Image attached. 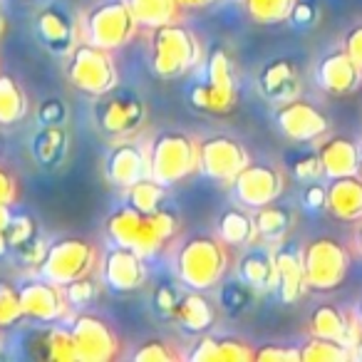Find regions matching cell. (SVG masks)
<instances>
[{
    "label": "cell",
    "mask_w": 362,
    "mask_h": 362,
    "mask_svg": "<svg viewBox=\"0 0 362 362\" xmlns=\"http://www.w3.org/2000/svg\"><path fill=\"white\" fill-rule=\"evenodd\" d=\"M105 231L112 246L132 248L134 253L149 261V258L164 253L169 243L176 238L179 218L166 209H159L154 214H141L132 206H124L107 218Z\"/></svg>",
    "instance_id": "obj_1"
},
{
    "label": "cell",
    "mask_w": 362,
    "mask_h": 362,
    "mask_svg": "<svg viewBox=\"0 0 362 362\" xmlns=\"http://www.w3.org/2000/svg\"><path fill=\"white\" fill-rule=\"evenodd\" d=\"M231 261V246L216 233H197L176 246L174 271L181 286L206 293L226 281Z\"/></svg>",
    "instance_id": "obj_2"
},
{
    "label": "cell",
    "mask_w": 362,
    "mask_h": 362,
    "mask_svg": "<svg viewBox=\"0 0 362 362\" xmlns=\"http://www.w3.org/2000/svg\"><path fill=\"white\" fill-rule=\"evenodd\" d=\"M202 40L187 25H181V21L149 30V62L154 75L161 80H176L187 75L202 65Z\"/></svg>",
    "instance_id": "obj_3"
},
{
    "label": "cell",
    "mask_w": 362,
    "mask_h": 362,
    "mask_svg": "<svg viewBox=\"0 0 362 362\" xmlns=\"http://www.w3.org/2000/svg\"><path fill=\"white\" fill-rule=\"evenodd\" d=\"M199 146L202 141L189 132L166 129L151 136L146 144L149 151V176L161 187H176L199 171Z\"/></svg>",
    "instance_id": "obj_4"
},
{
    "label": "cell",
    "mask_w": 362,
    "mask_h": 362,
    "mask_svg": "<svg viewBox=\"0 0 362 362\" xmlns=\"http://www.w3.org/2000/svg\"><path fill=\"white\" fill-rule=\"evenodd\" d=\"M67 82L77 92L90 97H102L119 85V70L112 50L97 47L87 40H80L65 57Z\"/></svg>",
    "instance_id": "obj_5"
},
{
    "label": "cell",
    "mask_w": 362,
    "mask_h": 362,
    "mask_svg": "<svg viewBox=\"0 0 362 362\" xmlns=\"http://www.w3.org/2000/svg\"><path fill=\"white\" fill-rule=\"evenodd\" d=\"M192 105L209 115H228L238 102V77L223 47H211L204 65V80L192 87Z\"/></svg>",
    "instance_id": "obj_6"
},
{
    "label": "cell",
    "mask_w": 362,
    "mask_h": 362,
    "mask_svg": "<svg viewBox=\"0 0 362 362\" xmlns=\"http://www.w3.org/2000/svg\"><path fill=\"white\" fill-rule=\"evenodd\" d=\"M80 30L82 40L115 52L136 35L139 23L134 21L124 0H107V3H100L85 13Z\"/></svg>",
    "instance_id": "obj_7"
},
{
    "label": "cell",
    "mask_w": 362,
    "mask_h": 362,
    "mask_svg": "<svg viewBox=\"0 0 362 362\" xmlns=\"http://www.w3.org/2000/svg\"><path fill=\"white\" fill-rule=\"evenodd\" d=\"M300 258L310 291H335L345 283L347 271H350V253L345 243L330 236L308 241L300 248Z\"/></svg>",
    "instance_id": "obj_8"
},
{
    "label": "cell",
    "mask_w": 362,
    "mask_h": 362,
    "mask_svg": "<svg viewBox=\"0 0 362 362\" xmlns=\"http://www.w3.org/2000/svg\"><path fill=\"white\" fill-rule=\"evenodd\" d=\"M97 261H100V251H97L95 243L87 241V238L70 236L50 243L47 256L37 273L42 278H47V281L65 286V283H72L77 278L92 276L97 268Z\"/></svg>",
    "instance_id": "obj_9"
},
{
    "label": "cell",
    "mask_w": 362,
    "mask_h": 362,
    "mask_svg": "<svg viewBox=\"0 0 362 362\" xmlns=\"http://www.w3.org/2000/svg\"><path fill=\"white\" fill-rule=\"evenodd\" d=\"M236 202L246 209H261L278 202L288 189V174L283 166L266 164V161H248L241 174L233 179Z\"/></svg>",
    "instance_id": "obj_10"
},
{
    "label": "cell",
    "mask_w": 362,
    "mask_h": 362,
    "mask_svg": "<svg viewBox=\"0 0 362 362\" xmlns=\"http://www.w3.org/2000/svg\"><path fill=\"white\" fill-rule=\"evenodd\" d=\"M146 122V102L141 97L119 90V85L107 95L97 97L95 124L110 136H132Z\"/></svg>",
    "instance_id": "obj_11"
},
{
    "label": "cell",
    "mask_w": 362,
    "mask_h": 362,
    "mask_svg": "<svg viewBox=\"0 0 362 362\" xmlns=\"http://www.w3.org/2000/svg\"><path fill=\"white\" fill-rule=\"evenodd\" d=\"M70 332L80 362H110L119 355V337L105 317L80 313L72 317Z\"/></svg>",
    "instance_id": "obj_12"
},
{
    "label": "cell",
    "mask_w": 362,
    "mask_h": 362,
    "mask_svg": "<svg viewBox=\"0 0 362 362\" xmlns=\"http://www.w3.org/2000/svg\"><path fill=\"white\" fill-rule=\"evenodd\" d=\"M248 161H251V156H248L246 146L233 136H209L199 146V171H204L209 179L218 181V184H226V187H231L233 179L241 174V169Z\"/></svg>",
    "instance_id": "obj_13"
},
{
    "label": "cell",
    "mask_w": 362,
    "mask_h": 362,
    "mask_svg": "<svg viewBox=\"0 0 362 362\" xmlns=\"http://www.w3.org/2000/svg\"><path fill=\"white\" fill-rule=\"evenodd\" d=\"M276 127L286 139L298 141V144H310V141H320L327 134L330 122L320 107L296 97L278 107Z\"/></svg>",
    "instance_id": "obj_14"
},
{
    "label": "cell",
    "mask_w": 362,
    "mask_h": 362,
    "mask_svg": "<svg viewBox=\"0 0 362 362\" xmlns=\"http://www.w3.org/2000/svg\"><path fill=\"white\" fill-rule=\"evenodd\" d=\"M23 303V315L40 322H60L67 320L72 313V305L65 298V288L47 278H35L18 288Z\"/></svg>",
    "instance_id": "obj_15"
},
{
    "label": "cell",
    "mask_w": 362,
    "mask_h": 362,
    "mask_svg": "<svg viewBox=\"0 0 362 362\" xmlns=\"http://www.w3.org/2000/svg\"><path fill=\"white\" fill-rule=\"evenodd\" d=\"M35 33L42 47L57 57H67L72 52V47L82 40L80 23L62 6L42 8L35 18Z\"/></svg>",
    "instance_id": "obj_16"
},
{
    "label": "cell",
    "mask_w": 362,
    "mask_h": 362,
    "mask_svg": "<svg viewBox=\"0 0 362 362\" xmlns=\"http://www.w3.org/2000/svg\"><path fill=\"white\" fill-rule=\"evenodd\" d=\"M105 176L112 187L129 189L141 179H149V151L146 144L139 141H124L115 144L105 159Z\"/></svg>",
    "instance_id": "obj_17"
},
{
    "label": "cell",
    "mask_w": 362,
    "mask_h": 362,
    "mask_svg": "<svg viewBox=\"0 0 362 362\" xmlns=\"http://www.w3.org/2000/svg\"><path fill=\"white\" fill-rule=\"evenodd\" d=\"M146 258L134 253L132 248L112 246L102 261V281L107 288L117 293H134L146 286Z\"/></svg>",
    "instance_id": "obj_18"
},
{
    "label": "cell",
    "mask_w": 362,
    "mask_h": 362,
    "mask_svg": "<svg viewBox=\"0 0 362 362\" xmlns=\"http://www.w3.org/2000/svg\"><path fill=\"white\" fill-rule=\"evenodd\" d=\"M315 80L320 90L327 92L330 97H347L362 85V70L340 47V50L320 57L315 67Z\"/></svg>",
    "instance_id": "obj_19"
},
{
    "label": "cell",
    "mask_w": 362,
    "mask_h": 362,
    "mask_svg": "<svg viewBox=\"0 0 362 362\" xmlns=\"http://www.w3.org/2000/svg\"><path fill=\"white\" fill-rule=\"evenodd\" d=\"M258 90L273 105H286V102L300 97L303 92V82H300V72H298L296 62L286 60V57H278L271 60L258 75Z\"/></svg>",
    "instance_id": "obj_20"
},
{
    "label": "cell",
    "mask_w": 362,
    "mask_h": 362,
    "mask_svg": "<svg viewBox=\"0 0 362 362\" xmlns=\"http://www.w3.org/2000/svg\"><path fill=\"white\" fill-rule=\"evenodd\" d=\"M276 291L281 296V300L286 305L298 303L308 291L305 271H303V258L300 248L293 246V243H278L276 246Z\"/></svg>",
    "instance_id": "obj_21"
},
{
    "label": "cell",
    "mask_w": 362,
    "mask_h": 362,
    "mask_svg": "<svg viewBox=\"0 0 362 362\" xmlns=\"http://www.w3.org/2000/svg\"><path fill=\"white\" fill-rule=\"evenodd\" d=\"M256 350L243 337H214L202 332L187 352L189 362H253Z\"/></svg>",
    "instance_id": "obj_22"
},
{
    "label": "cell",
    "mask_w": 362,
    "mask_h": 362,
    "mask_svg": "<svg viewBox=\"0 0 362 362\" xmlns=\"http://www.w3.org/2000/svg\"><path fill=\"white\" fill-rule=\"evenodd\" d=\"M169 317L192 335H202V332H209L214 327L218 317V308L209 300L204 291L189 288V291H181L179 303L174 305Z\"/></svg>",
    "instance_id": "obj_23"
},
{
    "label": "cell",
    "mask_w": 362,
    "mask_h": 362,
    "mask_svg": "<svg viewBox=\"0 0 362 362\" xmlns=\"http://www.w3.org/2000/svg\"><path fill=\"white\" fill-rule=\"evenodd\" d=\"M308 332L315 337H330V340H340L355 350V342L362 332V325L357 322L355 315H347L342 308L335 305H320L310 313L308 320Z\"/></svg>",
    "instance_id": "obj_24"
},
{
    "label": "cell",
    "mask_w": 362,
    "mask_h": 362,
    "mask_svg": "<svg viewBox=\"0 0 362 362\" xmlns=\"http://www.w3.org/2000/svg\"><path fill=\"white\" fill-rule=\"evenodd\" d=\"M238 278L248 283L256 293L276 291V246H268V243L248 246V251L241 258V266H238Z\"/></svg>",
    "instance_id": "obj_25"
},
{
    "label": "cell",
    "mask_w": 362,
    "mask_h": 362,
    "mask_svg": "<svg viewBox=\"0 0 362 362\" xmlns=\"http://www.w3.org/2000/svg\"><path fill=\"white\" fill-rule=\"evenodd\" d=\"M317 159H320L322 176L327 181L340 179V176L357 174V161H360V144H355L347 136H327L317 144Z\"/></svg>",
    "instance_id": "obj_26"
},
{
    "label": "cell",
    "mask_w": 362,
    "mask_h": 362,
    "mask_svg": "<svg viewBox=\"0 0 362 362\" xmlns=\"http://www.w3.org/2000/svg\"><path fill=\"white\" fill-rule=\"evenodd\" d=\"M325 209L340 221L362 218V179L357 174L330 179L325 187Z\"/></svg>",
    "instance_id": "obj_27"
},
{
    "label": "cell",
    "mask_w": 362,
    "mask_h": 362,
    "mask_svg": "<svg viewBox=\"0 0 362 362\" xmlns=\"http://www.w3.org/2000/svg\"><path fill=\"white\" fill-rule=\"evenodd\" d=\"M216 236L221 238L228 246L248 248L253 243H258V231L256 221H253V214L243 209H226V211L218 216L216 221Z\"/></svg>",
    "instance_id": "obj_28"
},
{
    "label": "cell",
    "mask_w": 362,
    "mask_h": 362,
    "mask_svg": "<svg viewBox=\"0 0 362 362\" xmlns=\"http://www.w3.org/2000/svg\"><path fill=\"white\" fill-rule=\"evenodd\" d=\"M30 115L25 87L8 72H0V127H16Z\"/></svg>",
    "instance_id": "obj_29"
},
{
    "label": "cell",
    "mask_w": 362,
    "mask_h": 362,
    "mask_svg": "<svg viewBox=\"0 0 362 362\" xmlns=\"http://www.w3.org/2000/svg\"><path fill=\"white\" fill-rule=\"evenodd\" d=\"M256 221L258 241L268 243V246H278L288 238V231L293 228V214L291 209L281 206V204H268V206L256 209L253 214Z\"/></svg>",
    "instance_id": "obj_30"
},
{
    "label": "cell",
    "mask_w": 362,
    "mask_h": 362,
    "mask_svg": "<svg viewBox=\"0 0 362 362\" xmlns=\"http://www.w3.org/2000/svg\"><path fill=\"white\" fill-rule=\"evenodd\" d=\"M124 3L129 6L139 28H146V30L181 21V13H184L176 0H124Z\"/></svg>",
    "instance_id": "obj_31"
},
{
    "label": "cell",
    "mask_w": 362,
    "mask_h": 362,
    "mask_svg": "<svg viewBox=\"0 0 362 362\" xmlns=\"http://www.w3.org/2000/svg\"><path fill=\"white\" fill-rule=\"evenodd\" d=\"M300 360L303 362H350V360H355V350L340 340L310 335V340L300 347Z\"/></svg>",
    "instance_id": "obj_32"
},
{
    "label": "cell",
    "mask_w": 362,
    "mask_h": 362,
    "mask_svg": "<svg viewBox=\"0 0 362 362\" xmlns=\"http://www.w3.org/2000/svg\"><path fill=\"white\" fill-rule=\"evenodd\" d=\"M241 3L248 18L258 25H281L291 21L293 8L298 6V0H241Z\"/></svg>",
    "instance_id": "obj_33"
},
{
    "label": "cell",
    "mask_w": 362,
    "mask_h": 362,
    "mask_svg": "<svg viewBox=\"0 0 362 362\" xmlns=\"http://www.w3.org/2000/svg\"><path fill=\"white\" fill-rule=\"evenodd\" d=\"M164 199H166V187H161L159 181L141 179L139 184L127 189V202H129L132 209L141 214H154L159 209H164Z\"/></svg>",
    "instance_id": "obj_34"
},
{
    "label": "cell",
    "mask_w": 362,
    "mask_h": 362,
    "mask_svg": "<svg viewBox=\"0 0 362 362\" xmlns=\"http://www.w3.org/2000/svg\"><path fill=\"white\" fill-rule=\"evenodd\" d=\"M45 350H42V357L55 362H77V352H75V340H72L70 327L62 325H50L45 330Z\"/></svg>",
    "instance_id": "obj_35"
},
{
    "label": "cell",
    "mask_w": 362,
    "mask_h": 362,
    "mask_svg": "<svg viewBox=\"0 0 362 362\" xmlns=\"http://www.w3.org/2000/svg\"><path fill=\"white\" fill-rule=\"evenodd\" d=\"M65 129L57 124H50V127H42L40 132H37V139H35V156L40 164H52V161H57L62 154H65Z\"/></svg>",
    "instance_id": "obj_36"
},
{
    "label": "cell",
    "mask_w": 362,
    "mask_h": 362,
    "mask_svg": "<svg viewBox=\"0 0 362 362\" xmlns=\"http://www.w3.org/2000/svg\"><path fill=\"white\" fill-rule=\"evenodd\" d=\"M132 360L134 362H176V360H181V350H176L164 337H151L144 345L136 347Z\"/></svg>",
    "instance_id": "obj_37"
},
{
    "label": "cell",
    "mask_w": 362,
    "mask_h": 362,
    "mask_svg": "<svg viewBox=\"0 0 362 362\" xmlns=\"http://www.w3.org/2000/svg\"><path fill=\"white\" fill-rule=\"evenodd\" d=\"M62 288H65V298L72 305V310H75V308L92 305V303L100 298V291H102L100 283H97L92 276L77 278V281H72V283H65Z\"/></svg>",
    "instance_id": "obj_38"
},
{
    "label": "cell",
    "mask_w": 362,
    "mask_h": 362,
    "mask_svg": "<svg viewBox=\"0 0 362 362\" xmlns=\"http://www.w3.org/2000/svg\"><path fill=\"white\" fill-rule=\"evenodd\" d=\"M23 317L25 315H23V303L18 288H13L6 281H0V327L16 325Z\"/></svg>",
    "instance_id": "obj_39"
},
{
    "label": "cell",
    "mask_w": 362,
    "mask_h": 362,
    "mask_svg": "<svg viewBox=\"0 0 362 362\" xmlns=\"http://www.w3.org/2000/svg\"><path fill=\"white\" fill-rule=\"evenodd\" d=\"M258 293L253 291L248 283H243L241 278H238L236 283H226L221 291V308H226L228 313H243L248 305H251V300L256 298Z\"/></svg>",
    "instance_id": "obj_40"
},
{
    "label": "cell",
    "mask_w": 362,
    "mask_h": 362,
    "mask_svg": "<svg viewBox=\"0 0 362 362\" xmlns=\"http://www.w3.org/2000/svg\"><path fill=\"white\" fill-rule=\"evenodd\" d=\"M6 236H8L11 248H21L37 236V226L30 216H13L11 223H8V228H6Z\"/></svg>",
    "instance_id": "obj_41"
},
{
    "label": "cell",
    "mask_w": 362,
    "mask_h": 362,
    "mask_svg": "<svg viewBox=\"0 0 362 362\" xmlns=\"http://www.w3.org/2000/svg\"><path fill=\"white\" fill-rule=\"evenodd\" d=\"M253 360L258 362H303L300 360V347H293V345H271L266 347H258Z\"/></svg>",
    "instance_id": "obj_42"
},
{
    "label": "cell",
    "mask_w": 362,
    "mask_h": 362,
    "mask_svg": "<svg viewBox=\"0 0 362 362\" xmlns=\"http://www.w3.org/2000/svg\"><path fill=\"white\" fill-rule=\"evenodd\" d=\"M47 248H50V243L42 236H35L33 241H28L25 246L18 248V251H21V266L37 268V271H40L42 261H45V256H47Z\"/></svg>",
    "instance_id": "obj_43"
},
{
    "label": "cell",
    "mask_w": 362,
    "mask_h": 362,
    "mask_svg": "<svg viewBox=\"0 0 362 362\" xmlns=\"http://www.w3.org/2000/svg\"><path fill=\"white\" fill-rule=\"evenodd\" d=\"M21 197V187H18V179L11 169L0 166V204L6 206H13Z\"/></svg>",
    "instance_id": "obj_44"
},
{
    "label": "cell",
    "mask_w": 362,
    "mask_h": 362,
    "mask_svg": "<svg viewBox=\"0 0 362 362\" xmlns=\"http://www.w3.org/2000/svg\"><path fill=\"white\" fill-rule=\"evenodd\" d=\"M342 50H345L347 55H350V60L362 70V23L345 33V37H342Z\"/></svg>",
    "instance_id": "obj_45"
},
{
    "label": "cell",
    "mask_w": 362,
    "mask_h": 362,
    "mask_svg": "<svg viewBox=\"0 0 362 362\" xmlns=\"http://www.w3.org/2000/svg\"><path fill=\"white\" fill-rule=\"evenodd\" d=\"M179 296H181V288L179 286H159L154 291V305L159 313L164 315H171L174 305L179 303Z\"/></svg>",
    "instance_id": "obj_46"
},
{
    "label": "cell",
    "mask_w": 362,
    "mask_h": 362,
    "mask_svg": "<svg viewBox=\"0 0 362 362\" xmlns=\"http://www.w3.org/2000/svg\"><path fill=\"white\" fill-rule=\"evenodd\" d=\"M296 176L300 181H317L322 176V169H320V159H317V154H310V156H303V159H298L296 164Z\"/></svg>",
    "instance_id": "obj_47"
},
{
    "label": "cell",
    "mask_w": 362,
    "mask_h": 362,
    "mask_svg": "<svg viewBox=\"0 0 362 362\" xmlns=\"http://www.w3.org/2000/svg\"><path fill=\"white\" fill-rule=\"evenodd\" d=\"M305 204L310 209H320L325 206V187H320L317 181H310L305 189Z\"/></svg>",
    "instance_id": "obj_48"
},
{
    "label": "cell",
    "mask_w": 362,
    "mask_h": 362,
    "mask_svg": "<svg viewBox=\"0 0 362 362\" xmlns=\"http://www.w3.org/2000/svg\"><path fill=\"white\" fill-rule=\"evenodd\" d=\"M181 6V11H204V8H211L218 0H176Z\"/></svg>",
    "instance_id": "obj_49"
},
{
    "label": "cell",
    "mask_w": 362,
    "mask_h": 362,
    "mask_svg": "<svg viewBox=\"0 0 362 362\" xmlns=\"http://www.w3.org/2000/svg\"><path fill=\"white\" fill-rule=\"evenodd\" d=\"M11 218H13L11 206H6V204H0V231H6L8 223H11Z\"/></svg>",
    "instance_id": "obj_50"
},
{
    "label": "cell",
    "mask_w": 362,
    "mask_h": 362,
    "mask_svg": "<svg viewBox=\"0 0 362 362\" xmlns=\"http://www.w3.org/2000/svg\"><path fill=\"white\" fill-rule=\"evenodd\" d=\"M8 251H11V243H8V236H6V231H0V258L6 256Z\"/></svg>",
    "instance_id": "obj_51"
},
{
    "label": "cell",
    "mask_w": 362,
    "mask_h": 362,
    "mask_svg": "<svg viewBox=\"0 0 362 362\" xmlns=\"http://www.w3.org/2000/svg\"><path fill=\"white\" fill-rule=\"evenodd\" d=\"M355 246H357V253L362 256V218L357 223V231H355Z\"/></svg>",
    "instance_id": "obj_52"
},
{
    "label": "cell",
    "mask_w": 362,
    "mask_h": 362,
    "mask_svg": "<svg viewBox=\"0 0 362 362\" xmlns=\"http://www.w3.org/2000/svg\"><path fill=\"white\" fill-rule=\"evenodd\" d=\"M355 360L362 362V332H360V337H357V342H355Z\"/></svg>",
    "instance_id": "obj_53"
},
{
    "label": "cell",
    "mask_w": 362,
    "mask_h": 362,
    "mask_svg": "<svg viewBox=\"0 0 362 362\" xmlns=\"http://www.w3.org/2000/svg\"><path fill=\"white\" fill-rule=\"evenodd\" d=\"M355 317H357V322L362 325V300H360V305H357V310H355Z\"/></svg>",
    "instance_id": "obj_54"
},
{
    "label": "cell",
    "mask_w": 362,
    "mask_h": 362,
    "mask_svg": "<svg viewBox=\"0 0 362 362\" xmlns=\"http://www.w3.org/2000/svg\"><path fill=\"white\" fill-rule=\"evenodd\" d=\"M357 176L362 179V146H360V161H357Z\"/></svg>",
    "instance_id": "obj_55"
},
{
    "label": "cell",
    "mask_w": 362,
    "mask_h": 362,
    "mask_svg": "<svg viewBox=\"0 0 362 362\" xmlns=\"http://www.w3.org/2000/svg\"><path fill=\"white\" fill-rule=\"evenodd\" d=\"M3 30H6V18L0 16V35H3Z\"/></svg>",
    "instance_id": "obj_56"
},
{
    "label": "cell",
    "mask_w": 362,
    "mask_h": 362,
    "mask_svg": "<svg viewBox=\"0 0 362 362\" xmlns=\"http://www.w3.org/2000/svg\"><path fill=\"white\" fill-rule=\"evenodd\" d=\"M0 355H3V340H0Z\"/></svg>",
    "instance_id": "obj_57"
}]
</instances>
